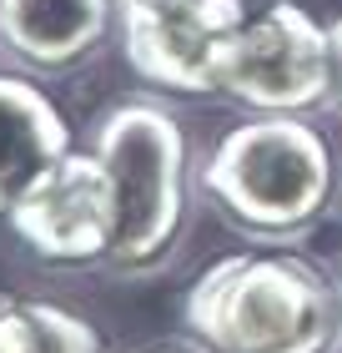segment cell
I'll list each match as a JSON object with an SVG mask.
<instances>
[{
  "label": "cell",
  "mask_w": 342,
  "mask_h": 353,
  "mask_svg": "<svg viewBox=\"0 0 342 353\" xmlns=\"http://www.w3.org/2000/svg\"><path fill=\"white\" fill-rule=\"evenodd\" d=\"M182 323L202 353H332L337 343V288L297 258H242L211 263L186 293Z\"/></svg>",
  "instance_id": "6da1fadb"
},
{
  "label": "cell",
  "mask_w": 342,
  "mask_h": 353,
  "mask_svg": "<svg viewBox=\"0 0 342 353\" xmlns=\"http://www.w3.org/2000/svg\"><path fill=\"white\" fill-rule=\"evenodd\" d=\"M202 187L247 237H302L332 197V152L302 117H257L217 141Z\"/></svg>",
  "instance_id": "7a4b0ae2"
},
{
  "label": "cell",
  "mask_w": 342,
  "mask_h": 353,
  "mask_svg": "<svg viewBox=\"0 0 342 353\" xmlns=\"http://www.w3.org/2000/svg\"><path fill=\"white\" fill-rule=\"evenodd\" d=\"M96 157L111 176L116 232L106 263L116 272H146L171 252L186 217V137L171 111L126 101L96 126Z\"/></svg>",
  "instance_id": "3957f363"
},
{
  "label": "cell",
  "mask_w": 342,
  "mask_h": 353,
  "mask_svg": "<svg viewBox=\"0 0 342 353\" xmlns=\"http://www.w3.org/2000/svg\"><path fill=\"white\" fill-rule=\"evenodd\" d=\"M332 91V51L328 26L292 0H277L222 51V96L262 117H297V111L328 101Z\"/></svg>",
  "instance_id": "277c9868"
},
{
  "label": "cell",
  "mask_w": 342,
  "mask_h": 353,
  "mask_svg": "<svg viewBox=\"0 0 342 353\" xmlns=\"http://www.w3.org/2000/svg\"><path fill=\"white\" fill-rule=\"evenodd\" d=\"M121 10L126 61L176 96H222V51L242 30V0H131Z\"/></svg>",
  "instance_id": "5b68a950"
},
{
  "label": "cell",
  "mask_w": 342,
  "mask_h": 353,
  "mask_svg": "<svg viewBox=\"0 0 342 353\" xmlns=\"http://www.w3.org/2000/svg\"><path fill=\"white\" fill-rule=\"evenodd\" d=\"M10 232L45 263H106L116 197L96 152H66L6 212Z\"/></svg>",
  "instance_id": "8992f818"
},
{
  "label": "cell",
  "mask_w": 342,
  "mask_h": 353,
  "mask_svg": "<svg viewBox=\"0 0 342 353\" xmlns=\"http://www.w3.org/2000/svg\"><path fill=\"white\" fill-rule=\"evenodd\" d=\"M116 0H0V51L30 71L61 76L106 41Z\"/></svg>",
  "instance_id": "52a82bcc"
},
{
  "label": "cell",
  "mask_w": 342,
  "mask_h": 353,
  "mask_svg": "<svg viewBox=\"0 0 342 353\" xmlns=\"http://www.w3.org/2000/svg\"><path fill=\"white\" fill-rule=\"evenodd\" d=\"M71 152V126L25 76H0V217Z\"/></svg>",
  "instance_id": "ba28073f"
},
{
  "label": "cell",
  "mask_w": 342,
  "mask_h": 353,
  "mask_svg": "<svg viewBox=\"0 0 342 353\" xmlns=\"http://www.w3.org/2000/svg\"><path fill=\"white\" fill-rule=\"evenodd\" d=\"M0 353H106V339L61 303L0 293Z\"/></svg>",
  "instance_id": "9c48e42d"
},
{
  "label": "cell",
  "mask_w": 342,
  "mask_h": 353,
  "mask_svg": "<svg viewBox=\"0 0 342 353\" xmlns=\"http://www.w3.org/2000/svg\"><path fill=\"white\" fill-rule=\"evenodd\" d=\"M328 51H332V91H328V101L342 111V21L328 26Z\"/></svg>",
  "instance_id": "30bf717a"
},
{
  "label": "cell",
  "mask_w": 342,
  "mask_h": 353,
  "mask_svg": "<svg viewBox=\"0 0 342 353\" xmlns=\"http://www.w3.org/2000/svg\"><path fill=\"white\" fill-rule=\"evenodd\" d=\"M337 323H342V278H337Z\"/></svg>",
  "instance_id": "8fae6325"
},
{
  "label": "cell",
  "mask_w": 342,
  "mask_h": 353,
  "mask_svg": "<svg viewBox=\"0 0 342 353\" xmlns=\"http://www.w3.org/2000/svg\"><path fill=\"white\" fill-rule=\"evenodd\" d=\"M116 6H131V0H116Z\"/></svg>",
  "instance_id": "7c38bea8"
},
{
  "label": "cell",
  "mask_w": 342,
  "mask_h": 353,
  "mask_svg": "<svg viewBox=\"0 0 342 353\" xmlns=\"http://www.w3.org/2000/svg\"><path fill=\"white\" fill-rule=\"evenodd\" d=\"M161 353H171V348H161Z\"/></svg>",
  "instance_id": "4fadbf2b"
}]
</instances>
